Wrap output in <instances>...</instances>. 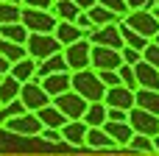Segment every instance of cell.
Segmentation results:
<instances>
[{"label":"cell","mask_w":159,"mask_h":156,"mask_svg":"<svg viewBox=\"0 0 159 156\" xmlns=\"http://www.w3.org/2000/svg\"><path fill=\"white\" fill-rule=\"evenodd\" d=\"M73 3H75L81 11H92V8L98 6V0H73Z\"/></svg>","instance_id":"cell-40"},{"label":"cell","mask_w":159,"mask_h":156,"mask_svg":"<svg viewBox=\"0 0 159 156\" xmlns=\"http://www.w3.org/2000/svg\"><path fill=\"white\" fill-rule=\"evenodd\" d=\"M154 14H157V17H159V8H154Z\"/></svg>","instance_id":"cell-44"},{"label":"cell","mask_w":159,"mask_h":156,"mask_svg":"<svg viewBox=\"0 0 159 156\" xmlns=\"http://www.w3.org/2000/svg\"><path fill=\"white\" fill-rule=\"evenodd\" d=\"M123 67V53L115 47H103V45H92V70H120Z\"/></svg>","instance_id":"cell-10"},{"label":"cell","mask_w":159,"mask_h":156,"mask_svg":"<svg viewBox=\"0 0 159 156\" xmlns=\"http://www.w3.org/2000/svg\"><path fill=\"white\" fill-rule=\"evenodd\" d=\"M129 123L134 128V134H145V137H159V114H151L145 109H131L129 112Z\"/></svg>","instance_id":"cell-9"},{"label":"cell","mask_w":159,"mask_h":156,"mask_svg":"<svg viewBox=\"0 0 159 156\" xmlns=\"http://www.w3.org/2000/svg\"><path fill=\"white\" fill-rule=\"evenodd\" d=\"M120 53H123V64H131V67H137V64L143 61V50H134V47H129V45H126Z\"/></svg>","instance_id":"cell-34"},{"label":"cell","mask_w":159,"mask_h":156,"mask_svg":"<svg viewBox=\"0 0 159 156\" xmlns=\"http://www.w3.org/2000/svg\"><path fill=\"white\" fill-rule=\"evenodd\" d=\"M6 3H20V6H22V0H6Z\"/></svg>","instance_id":"cell-43"},{"label":"cell","mask_w":159,"mask_h":156,"mask_svg":"<svg viewBox=\"0 0 159 156\" xmlns=\"http://www.w3.org/2000/svg\"><path fill=\"white\" fill-rule=\"evenodd\" d=\"M137 70V81H140V89H157L159 92V67L148 64L145 59L134 67Z\"/></svg>","instance_id":"cell-17"},{"label":"cell","mask_w":159,"mask_h":156,"mask_svg":"<svg viewBox=\"0 0 159 156\" xmlns=\"http://www.w3.org/2000/svg\"><path fill=\"white\" fill-rule=\"evenodd\" d=\"M0 53H3L11 64H17V61H22V59L28 56V47H25V45H17V42H8V39L0 36Z\"/></svg>","instance_id":"cell-29"},{"label":"cell","mask_w":159,"mask_h":156,"mask_svg":"<svg viewBox=\"0 0 159 156\" xmlns=\"http://www.w3.org/2000/svg\"><path fill=\"white\" fill-rule=\"evenodd\" d=\"M137 109L159 114V92L157 89H137Z\"/></svg>","instance_id":"cell-28"},{"label":"cell","mask_w":159,"mask_h":156,"mask_svg":"<svg viewBox=\"0 0 159 156\" xmlns=\"http://www.w3.org/2000/svg\"><path fill=\"white\" fill-rule=\"evenodd\" d=\"M3 128L11 131V134H20V137H39L45 126H42V120L36 117V112H25V114H20V117H11Z\"/></svg>","instance_id":"cell-8"},{"label":"cell","mask_w":159,"mask_h":156,"mask_svg":"<svg viewBox=\"0 0 159 156\" xmlns=\"http://www.w3.org/2000/svg\"><path fill=\"white\" fill-rule=\"evenodd\" d=\"M53 36L67 47V45H75V42H81V39H89L87 36V31L84 28H78L75 22H59L56 25V31H53Z\"/></svg>","instance_id":"cell-15"},{"label":"cell","mask_w":159,"mask_h":156,"mask_svg":"<svg viewBox=\"0 0 159 156\" xmlns=\"http://www.w3.org/2000/svg\"><path fill=\"white\" fill-rule=\"evenodd\" d=\"M98 3L106 6L109 11H115V14H120V17H129V14H131V8H129L126 0H98Z\"/></svg>","instance_id":"cell-33"},{"label":"cell","mask_w":159,"mask_h":156,"mask_svg":"<svg viewBox=\"0 0 159 156\" xmlns=\"http://www.w3.org/2000/svg\"><path fill=\"white\" fill-rule=\"evenodd\" d=\"M87 14H89V20H92V25H95V28H103V25H117V22H123V20H126V17H120V14L109 11L106 6H101V3H98L92 11H87Z\"/></svg>","instance_id":"cell-21"},{"label":"cell","mask_w":159,"mask_h":156,"mask_svg":"<svg viewBox=\"0 0 159 156\" xmlns=\"http://www.w3.org/2000/svg\"><path fill=\"white\" fill-rule=\"evenodd\" d=\"M117 142L106 134V128H89L87 131V148H95V151H101V148H115Z\"/></svg>","instance_id":"cell-27"},{"label":"cell","mask_w":159,"mask_h":156,"mask_svg":"<svg viewBox=\"0 0 159 156\" xmlns=\"http://www.w3.org/2000/svg\"><path fill=\"white\" fill-rule=\"evenodd\" d=\"M53 103L64 112L67 120H84V114H87V109H89V100H87L84 95H78L75 89H70V92L53 98Z\"/></svg>","instance_id":"cell-5"},{"label":"cell","mask_w":159,"mask_h":156,"mask_svg":"<svg viewBox=\"0 0 159 156\" xmlns=\"http://www.w3.org/2000/svg\"><path fill=\"white\" fill-rule=\"evenodd\" d=\"M87 131H89V126H87L84 120H70V123L61 128V137H64L67 145L81 148V145H87Z\"/></svg>","instance_id":"cell-14"},{"label":"cell","mask_w":159,"mask_h":156,"mask_svg":"<svg viewBox=\"0 0 159 156\" xmlns=\"http://www.w3.org/2000/svg\"><path fill=\"white\" fill-rule=\"evenodd\" d=\"M117 73H120V81H123V87H129V89H134V92L140 89V81H137V70H134L131 64H123Z\"/></svg>","instance_id":"cell-32"},{"label":"cell","mask_w":159,"mask_h":156,"mask_svg":"<svg viewBox=\"0 0 159 156\" xmlns=\"http://www.w3.org/2000/svg\"><path fill=\"white\" fill-rule=\"evenodd\" d=\"M109 109H126V112H131L134 106H137V92L134 89H129V87H112V89H106V100H103Z\"/></svg>","instance_id":"cell-12"},{"label":"cell","mask_w":159,"mask_h":156,"mask_svg":"<svg viewBox=\"0 0 159 156\" xmlns=\"http://www.w3.org/2000/svg\"><path fill=\"white\" fill-rule=\"evenodd\" d=\"M39 140H45V142H64V137H61V128H42Z\"/></svg>","instance_id":"cell-37"},{"label":"cell","mask_w":159,"mask_h":156,"mask_svg":"<svg viewBox=\"0 0 159 156\" xmlns=\"http://www.w3.org/2000/svg\"><path fill=\"white\" fill-rule=\"evenodd\" d=\"M89 42H92V45H103V47H115V50H123V47H126L123 33H120V22H117V25L95 28V31L89 33Z\"/></svg>","instance_id":"cell-11"},{"label":"cell","mask_w":159,"mask_h":156,"mask_svg":"<svg viewBox=\"0 0 159 156\" xmlns=\"http://www.w3.org/2000/svg\"><path fill=\"white\" fill-rule=\"evenodd\" d=\"M123 22H126L131 31L148 36V39H157V33H159V17L154 14V11H148V8H143V11H131Z\"/></svg>","instance_id":"cell-6"},{"label":"cell","mask_w":159,"mask_h":156,"mask_svg":"<svg viewBox=\"0 0 159 156\" xmlns=\"http://www.w3.org/2000/svg\"><path fill=\"white\" fill-rule=\"evenodd\" d=\"M106 120H109V106H106L103 100H101V103H89V109H87V114H84V123H87L89 128H103Z\"/></svg>","instance_id":"cell-22"},{"label":"cell","mask_w":159,"mask_h":156,"mask_svg":"<svg viewBox=\"0 0 159 156\" xmlns=\"http://www.w3.org/2000/svg\"><path fill=\"white\" fill-rule=\"evenodd\" d=\"M0 36H3V39H8V42L25 45V42H28V36H31V31L25 28V22H11V25H3V28H0Z\"/></svg>","instance_id":"cell-25"},{"label":"cell","mask_w":159,"mask_h":156,"mask_svg":"<svg viewBox=\"0 0 159 156\" xmlns=\"http://www.w3.org/2000/svg\"><path fill=\"white\" fill-rule=\"evenodd\" d=\"M64 59H67L70 73L89 70V67H92V42H89V39H81V42H75V45H67V47H64Z\"/></svg>","instance_id":"cell-4"},{"label":"cell","mask_w":159,"mask_h":156,"mask_svg":"<svg viewBox=\"0 0 159 156\" xmlns=\"http://www.w3.org/2000/svg\"><path fill=\"white\" fill-rule=\"evenodd\" d=\"M106 134L117 142V145H123V148H129L131 145V140H134V128H131V123H112V120H106Z\"/></svg>","instance_id":"cell-19"},{"label":"cell","mask_w":159,"mask_h":156,"mask_svg":"<svg viewBox=\"0 0 159 156\" xmlns=\"http://www.w3.org/2000/svg\"><path fill=\"white\" fill-rule=\"evenodd\" d=\"M22 22L31 33H53L59 20L53 17V11H45V8H25L22 6Z\"/></svg>","instance_id":"cell-3"},{"label":"cell","mask_w":159,"mask_h":156,"mask_svg":"<svg viewBox=\"0 0 159 156\" xmlns=\"http://www.w3.org/2000/svg\"><path fill=\"white\" fill-rule=\"evenodd\" d=\"M109 120L112 123H129V112L126 109H109Z\"/></svg>","instance_id":"cell-39"},{"label":"cell","mask_w":159,"mask_h":156,"mask_svg":"<svg viewBox=\"0 0 159 156\" xmlns=\"http://www.w3.org/2000/svg\"><path fill=\"white\" fill-rule=\"evenodd\" d=\"M53 73H70L64 53H56V56H50V59L39 61V67H36V78H34V81H45V78H48V75H53Z\"/></svg>","instance_id":"cell-16"},{"label":"cell","mask_w":159,"mask_h":156,"mask_svg":"<svg viewBox=\"0 0 159 156\" xmlns=\"http://www.w3.org/2000/svg\"><path fill=\"white\" fill-rule=\"evenodd\" d=\"M73 89L78 95H84L89 103H101L106 100V84L101 81L98 70H81V73H73Z\"/></svg>","instance_id":"cell-1"},{"label":"cell","mask_w":159,"mask_h":156,"mask_svg":"<svg viewBox=\"0 0 159 156\" xmlns=\"http://www.w3.org/2000/svg\"><path fill=\"white\" fill-rule=\"evenodd\" d=\"M98 75H101V81L106 84V89H112V87H120V84H123V81H120V73H117V70H101Z\"/></svg>","instance_id":"cell-35"},{"label":"cell","mask_w":159,"mask_h":156,"mask_svg":"<svg viewBox=\"0 0 159 156\" xmlns=\"http://www.w3.org/2000/svg\"><path fill=\"white\" fill-rule=\"evenodd\" d=\"M0 81H3V75H0Z\"/></svg>","instance_id":"cell-47"},{"label":"cell","mask_w":159,"mask_h":156,"mask_svg":"<svg viewBox=\"0 0 159 156\" xmlns=\"http://www.w3.org/2000/svg\"><path fill=\"white\" fill-rule=\"evenodd\" d=\"M36 117L42 120V126H45V128H64V126L70 123V120L64 117V112H61L56 103H50V106L39 109V112H36Z\"/></svg>","instance_id":"cell-18"},{"label":"cell","mask_w":159,"mask_h":156,"mask_svg":"<svg viewBox=\"0 0 159 156\" xmlns=\"http://www.w3.org/2000/svg\"><path fill=\"white\" fill-rule=\"evenodd\" d=\"M53 3H56V0H22L25 8H45V11H50Z\"/></svg>","instance_id":"cell-38"},{"label":"cell","mask_w":159,"mask_h":156,"mask_svg":"<svg viewBox=\"0 0 159 156\" xmlns=\"http://www.w3.org/2000/svg\"><path fill=\"white\" fill-rule=\"evenodd\" d=\"M143 59H145L148 64H154V67H159V45H157V42H151V45L145 47V53H143Z\"/></svg>","instance_id":"cell-36"},{"label":"cell","mask_w":159,"mask_h":156,"mask_svg":"<svg viewBox=\"0 0 159 156\" xmlns=\"http://www.w3.org/2000/svg\"><path fill=\"white\" fill-rule=\"evenodd\" d=\"M154 145H157V154H159V137H154Z\"/></svg>","instance_id":"cell-42"},{"label":"cell","mask_w":159,"mask_h":156,"mask_svg":"<svg viewBox=\"0 0 159 156\" xmlns=\"http://www.w3.org/2000/svg\"><path fill=\"white\" fill-rule=\"evenodd\" d=\"M11 22H22V6L20 3L0 0V28L3 25H11Z\"/></svg>","instance_id":"cell-30"},{"label":"cell","mask_w":159,"mask_h":156,"mask_svg":"<svg viewBox=\"0 0 159 156\" xmlns=\"http://www.w3.org/2000/svg\"><path fill=\"white\" fill-rule=\"evenodd\" d=\"M8 73H11V61L0 53V75H8Z\"/></svg>","instance_id":"cell-41"},{"label":"cell","mask_w":159,"mask_h":156,"mask_svg":"<svg viewBox=\"0 0 159 156\" xmlns=\"http://www.w3.org/2000/svg\"><path fill=\"white\" fill-rule=\"evenodd\" d=\"M50 11H53V17H56L59 22H75L78 14H81V8H78L73 0H56Z\"/></svg>","instance_id":"cell-23"},{"label":"cell","mask_w":159,"mask_h":156,"mask_svg":"<svg viewBox=\"0 0 159 156\" xmlns=\"http://www.w3.org/2000/svg\"><path fill=\"white\" fill-rule=\"evenodd\" d=\"M157 8H159V0H157Z\"/></svg>","instance_id":"cell-46"},{"label":"cell","mask_w":159,"mask_h":156,"mask_svg":"<svg viewBox=\"0 0 159 156\" xmlns=\"http://www.w3.org/2000/svg\"><path fill=\"white\" fill-rule=\"evenodd\" d=\"M129 151H140V154H157V145H154V137H145V134H134Z\"/></svg>","instance_id":"cell-31"},{"label":"cell","mask_w":159,"mask_h":156,"mask_svg":"<svg viewBox=\"0 0 159 156\" xmlns=\"http://www.w3.org/2000/svg\"><path fill=\"white\" fill-rule=\"evenodd\" d=\"M120 33H123V42H126L129 47H134V50H143V53H145V47L154 42V39H148V36H143V33L131 31L126 22H120Z\"/></svg>","instance_id":"cell-26"},{"label":"cell","mask_w":159,"mask_h":156,"mask_svg":"<svg viewBox=\"0 0 159 156\" xmlns=\"http://www.w3.org/2000/svg\"><path fill=\"white\" fill-rule=\"evenodd\" d=\"M36 67H39V61H36V59H31V56H25L22 61L11 64V75H14L20 84H28V81H34V78H36Z\"/></svg>","instance_id":"cell-20"},{"label":"cell","mask_w":159,"mask_h":156,"mask_svg":"<svg viewBox=\"0 0 159 156\" xmlns=\"http://www.w3.org/2000/svg\"><path fill=\"white\" fill-rule=\"evenodd\" d=\"M42 87L48 89L50 98H59V95H64V92L73 89V73H53V75H48L42 81Z\"/></svg>","instance_id":"cell-13"},{"label":"cell","mask_w":159,"mask_h":156,"mask_svg":"<svg viewBox=\"0 0 159 156\" xmlns=\"http://www.w3.org/2000/svg\"><path fill=\"white\" fill-rule=\"evenodd\" d=\"M154 42H157V45H159V33H157V39H154Z\"/></svg>","instance_id":"cell-45"},{"label":"cell","mask_w":159,"mask_h":156,"mask_svg":"<svg viewBox=\"0 0 159 156\" xmlns=\"http://www.w3.org/2000/svg\"><path fill=\"white\" fill-rule=\"evenodd\" d=\"M20 92H22V84L8 73V75H3V81H0V106H6V103H11V100H17L20 98Z\"/></svg>","instance_id":"cell-24"},{"label":"cell","mask_w":159,"mask_h":156,"mask_svg":"<svg viewBox=\"0 0 159 156\" xmlns=\"http://www.w3.org/2000/svg\"><path fill=\"white\" fill-rule=\"evenodd\" d=\"M25 47H28V56L36 59V61H45V59H50L56 53H64V45L53 33H31Z\"/></svg>","instance_id":"cell-2"},{"label":"cell","mask_w":159,"mask_h":156,"mask_svg":"<svg viewBox=\"0 0 159 156\" xmlns=\"http://www.w3.org/2000/svg\"><path fill=\"white\" fill-rule=\"evenodd\" d=\"M20 98H22V103L28 106V112H39V109H45V106L53 103V98L48 95V89L42 87V81H28V84H22Z\"/></svg>","instance_id":"cell-7"}]
</instances>
